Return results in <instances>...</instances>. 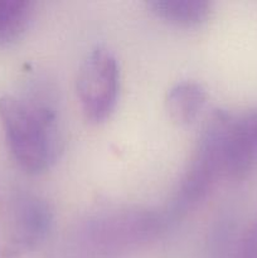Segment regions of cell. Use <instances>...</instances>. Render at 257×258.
Listing matches in <instances>:
<instances>
[{"mask_svg":"<svg viewBox=\"0 0 257 258\" xmlns=\"http://www.w3.org/2000/svg\"><path fill=\"white\" fill-rule=\"evenodd\" d=\"M0 121L10 153L28 173H42L58 159L62 149L58 116L47 96L0 97Z\"/></svg>","mask_w":257,"mask_h":258,"instance_id":"cell-1","label":"cell"},{"mask_svg":"<svg viewBox=\"0 0 257 258\" xmlns=\"http://www.w3.org/2000/svg\"><path fill=\"white\" fill-rule=\"evenodd\" d=\"M170 223L165 211L145 207H115L86 217L73 229L76 251L110 258L153 241Z\"/></svg>","mask_w":257,"mask_h":258,"instance_id":"cell-2","label":"cell"},{"mask_svg":"<svg viewBox=\"0 0 257 258\" xmlns=\"http://www.w3.org/2000/svg\"><path fill=\"white\" fill-rule=\"evenodd\" d=\"M120 67L115 53L106 45H96L83 58L77 76L81 108L90 122L107 120L117 105Z\"/></svg>","mask_w":257,"mask_h":258,"instance_id":"cell-3","label":"cell"},{"mask_svg":"<svg viewBox=\"0 0 257 258\" xmlns=\"http://www.w3.org/2000/svg\"><path fill=\"white\" fill-rule=\"evenodd\" d=\"M208 121L218 141L224 178L246 175L257 163V107L239 113L217 110Z\"/></svg>","mask_w":257,"mask_h":258,"instance_id":"cell-4","label":"cell"},{"mask_svg":"<svg viewBox=\"0 0 257 258\" xmlns=\"http://www.w3.org/2000/svg\"><path fill=\"white\" fill-rule=\"evenodd\" d=\"M53 212L44 198L34 194H23L18 198L14 211V252L34 248L49 233Z\"/></svg>","mask_w":257,"mask_h":258,"instance_id":"cell-5","label":"cell"},{"mask_svg":"<svg viewBox=\"0 0 257 258\" xmlns=\"http://www.w3.org/2000/svg\"><path fill=\"white\" fill-rule=\"evenodd\" d=\"M207 91L196 81H181L174 85L166 95V110L178 125H189L197 120L207 102Z\"/></svg>","mask_w":257,"mask_h":258,"instance_id":"cell-6","label":"cell"},{"mask_svg":"<svg viewBox=\"0 0 257 258\" xmlns=\"http://www.w3.org/2000/svg\"><path fill=\"white\" fill-rule=\"evenodd\" d=\"M148 7L158 18L180 27L199 25L211 13V3L204 0H153Z\"/></svg>","mask_w":257,"mask_h":258,"instance_id":"cell-7","label":"cell"},{"mask_svg":"<svg viewBox=\"0 0 257 258\" xmlns=\"http://www.w3.org/2000/svg\"><path fill=\"white\" fill-rule=\"evenodd\" d=\"M34 4L28 0H0V47L19 39L32 23Z\"/></svg>","mask_w":257,"mask_h":258,"instance_id":"cell-8","label":"cell"},{"mask_svg":"<svg viewBox=\"0 0 257 258\" xmlns=\"http://www.w3.org/2000/svg\"><path fill=\"white\" fill-rule=\"evenodd\" d=\"M237 258H257V217L242 237Z\"/></svg>","mask_w":257,"mask_h":258,"instance_id":"cell-9","label":"cell"}]
</instances>
